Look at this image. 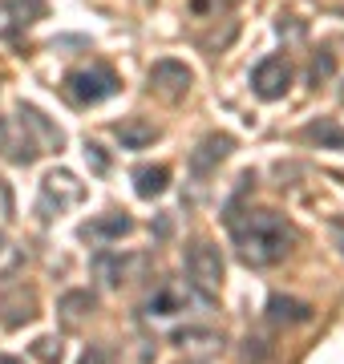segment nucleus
Instances as JSON below:
<instances>
[{"mask_svg": "<svg viewBox=\"0 0 344 364\" xmlns=\"http://www.w3.org/2000/svg\"><path fill=\"white\" fill-rule=\"evenodd\" d=\"M81 195H85V186H81L69 170H53V174H45V182H41L37 215L49 223V219H57V215H65L69 207H77Z\"/></svg>", "mask_w": 344, "mask_h": 364, "instance_id": "obj_5", "label": "nucleus"}, {"mask_svg": "<svg viewBox=\"0 0 344 364\" xmlns=\"http://www.w3.org/2000/svg\"><path fill=\"white\" fill-rule=\"evenodd\" d=\"M126 267H130V259L118 255V251H97V255H93V272H97V279H102L106 287L126 284Z\"/></svg>", "mask_w": 344, "mask_h": 364, "instance_id": "obj_16", "label": "nucleus"}, {"mask_svg": "<svg viewBox=\"0 0 344 364\" xmlns=\"http://www.w3.org/2000/svg\"><path fill=\"white\" fill-rule=\"evenodd\" d=\"M0 364H16V360H13V356H0Z\"/></svg>", "mask_w": 344, "mask_h": 364, "instance_id": "obj_27", "label": "nucleus"}, {"mask_svg": "<svg viewBox=\"0 0 344 364\" xmlns=\"http://www.w3.org/2000/svg\"><path fill=\"white\" fill-rule=\"evenodd\" d=\"M231 150H235V142H231L227 134H207V138L190 150V170H195V174H211Z\"/></svg>", "mask_w": 344, "mask_h": 364, "instance_id": "obj_9", "label": "nucleus"}, {"mask_svg": "<svg viewBox=\"0 0 344 364\" xmlns=\"http://www.w3.org/2000/svg\"><path fill=\"white\" fill-rule=\"evenodd\" d=\"M134 231V219L130 215H122V210H109V215H102V219L85 223V239H93V243H114V239H122V235Z\"/></svg>", "mask_w": 344, "mask_h": 364, "instance_id": "obj_11", "label": "nucleus"}, {"mask_svg": "<svg viewBox=\"0 0 344 364\" xmlns=\"http://www.w3.org/2000/svg\"><path fill=\"white\" fill-rule=\"evenodd\" d=\"M332 239H336V251L344 255V223H332Z\"/></svg>", "mask_w": 344, "mask_h": 364, "instance_id": "obj_26", "label": "nucleus"}, {"mask_svg": "<svg viewBox=\"0 0 344 364\" xmlns=\"http://www.w3.org/2000/svg\"><path fill=\"white\" fill-rule=\"evenodd\" d=\"M114 138L122 142V150H146L158 138V126H150L142 117H122L118 126H114Z\"/></svg>", "mask_w": 344, "mask_h": 364, "instance_id": "obj_12", "label": "nucleus"}, {"mask_svg": "<svg viewBox=\"0 0 344 364\" xmlns=\"http://www.w3.org/2000/svg\"><path fill=\"white\" fill-rule=\"evenodd\" d=\"M174 344H178V348L215 352L219 344H223V336H219V332H211V328H183V332H174Z\"/></svg>", "mask_w": 344, "mask_h": 364, "instance_id": "obj_19", "label": "nucleus"}, {"mask_svg": "<svg viewBox=\"0 0 344 364\" xmlns=\"http://www.w3.org/2000/svg\"><path fill=\"white\" fill-rule=\"evenodd\" d=\"M146 81H150V93H158V97H166V102H178V97L190 93V81H195V77H190V69H186L183 61L162 57V61L150 65Z\"/></svg>", "mask_w": 344, "mask_h": 364, "instance_id": "obj_6", "label": "nucleus"}, {"mask_svg": "<svg viewBox=\"0 0 344 364\" xmlns=\"http://www.w3.org/2000/svg\"><path fill=\"white\" fill-rule=\"evenodd\" d=\"M186 364H203V360H186Z\"/></svg>", "mask_w": 344, "mask_h": 364, "instance_id": "obj_28", "label": "nucleus"}, {"mask_svg": "<svg viewBox=\"0 0 344 364\" xmlns=\"http://www.w3.org/2000/svg\"><path fill=\"white\" fill-rule=\"evenodd\" d=\"M0 312H4V328H21V324H28V320L37 316V299H33V291L16 287L13 296L0 299Z\"/></svg>", "mask_w": 344, "mask_h": 364, "instance_id": "obj_13", "label": "nucleus"}, {"mask_svg": "<svg viewBox=\"0 0 344 364\" xmlns=\"http://www.w3.org/2000/svg\"><path fill=\"white\" fill-rule=\"evenodd\" d=\"M186 4H190V13H195V16H203V21H215V16L231 13L239 0H186Z\"/></svg>", "mask_w": 344, "mask_h": 364, "instance_id": "obj_20", "label": "nucleus"}, {"mask_svg": "<svg viewBox=\"0 0 344 364\" xmlns=\"http://www.w3.org/2000/svg\"><path fill=\"white\" fill-rule=\"evenodd\" d=\"M291 85V65L284 57H264L259 65L252 69V90L255 97H264V102H279Z\"/></svg>", "mask_w": 344, "mask_h": 364, "instance_id": "obj_7", "label": "nucleus"}, {"mask_svg": "<svg viewBox=\"0 0 344 364\" xmlns=\"http://www.w3.org/2000/svg\"><path fill=\"white\" fill-rule=\"evenodd\" d=\"M304 138L316 146V150H344V126H340V122H332V117H316V122H308Z\"/></svg>", "mask_w": 344, "mask_h": 364, "instance_id": "obj_15", "label": "nucleus"}, {"mask_svg": "<svg viewBox=\"0 0 344 364\" xmlns=\"http://www.w3.org/2000/svg\"><path fill=\"white\" fill-rule=\"evenodd\" d=\"M340 97H344V90H340Z\"/></svg>", "mask_w": 344, "mask_h": 364, "instance_id": "obj_29", "label": "nucleus"}, {"mask_svg": "<svg viewBox=\"0 0 344 364\" xmlns=\"http://www.w3.org/2000/svg\"><path fill=\"white\" fill-rule=\"evenodd\" d=\"M45 13V0H0V41H16Z\"/></svg>", "mask_w": 344, "mask_h": 364, "instance_id": "obj_8", "label": "nucleus"}, {"mask_svg": "<svg viewBox=\"0 0 344 364\" xmlns=\"http://www.w3.org/2000/svg\"><path fill=\"white\" fill-rule=\"evenodd\" d=\"M77 364H109V356H106V348H85Z\"/></svg>", "mask_w": 344, "mask_h": 364, "instance_id": "obj_24", "label": "nucleus"}, {"mask_svg": "<svg viewBox=\"0 0 344 364\" xmlns=\"http://www.w3.org/2000/svg\"><path fill=\"white\" fill-rule=\"evenodd\" d=\"M93 308H97V296L93 291H65V296L57 299V316L69 328H77L85 316H93Z\"/></svg>", "mask_w": 344, "mask_h": 364, "instance_id": "obj_14", "label": "nucleus"}, {"mask_svg": "<svg viewBox=\"0 0 344 364\" xmlns=\"http://www.w3.org/2000/svg\"><path fill=\"white\" fill-rule=\"evenodd\" d=\"M65 93L77 105H97L118 93V73L109 65H81L65 77Z\"/></svg>", "mask_w": 344, "mask_h": 364, "instance_id": "obj_4", "label": "nucleus"}, {"mask_svg": "<svg viewBox=\"0 0 344 364\" xmlns=\"http://www.w3.org/2000/svg\"><path fill=\"white\" fill-rule=\"evenodd\" d=\"M312 312H316V308H312L308 299H296V296H272L267 299V320H272V324H284V328L308 324Z\"/></svg>", "mask_w": 344, "mask_h": 364, "instance_id": "obj_10", "label": "nucleus"}, {"mask_svg": "<svg viewBox=\"0 0 344 364\" xmlns=\"http://www.w3.org/2000/svg\"><path fill=\"white\" fill-rule=\"evenodd\" d=\"M16 267H21V251H16L13 243H9V239L0 235V275L16 272Z\"/></svg>", "mask_w": 344, "mask_h": 364, "instance_id": "obj_22", "label": "nucleus"}, {"mask_svg": "<svg viewBox=\"0 0 344 364\" xmlns=\"http://www.w3.org/2000/svg\"><path fill=\"white\" fill-rule=\"evenodd\" d=\"M171 186V170L166 166H138L134 170V191L138 198H158Z\"/></svg>", "mask_w": 344, "mask_h": 364, "instance_id": "obj_17", "label": "nucleus"}, {"mask_svg": "<svg viewBox=\"0 0 344 364\" xmlns=\"http://www.w3.org/2000/svg\"><path fill=\"white\" fill-rule=\"evenodd\" d=\"M85 158H90L93 162V170H97V174H102V170H106V154H102V146H85Z\"/></svg>", "mask_w": 344, "mask_h": 364, "instance_id": "obj_25", "label": "nucleus"}, {"mask_svg": "<svg viewBox=\"0 0 344 364\" xmlns=\"http://www.w3.org/2000/svg\"><path fill=\"white\" fill-rule=\"evenodd\" d=\"M328 73H332V53H320V61H312V73H308V77L316 85V81H324Z\"/></svg>", "mask_w": 344, "mask_h": 364, "instance_id": "obj_23", "label": "nucleus"}, {"mask_svg": "<svg viewBox=\"0 0 344 364\" xmlns=\"http://www.w3.org/2000/svg\"><path fill=\"white\" fill-rule=\"evenodd\" d=\"M183 267H186V287L203 299V304H215L219 299V287H223V255L215 243H190L183 255Z\"/></svg>", "mask_w": 344, "mask_h": 364, "instance_id": "obj_3", "label": "nucleus"}, {"mask_svg": "<svg viewBox=\"0 0 344 364\" xmlns=\"http://www.w3.org/2000/svg\"><path fill=\"white\" fill-rule=\"evenodd\" d=\"M61 130L37 105H16L13 117H0V154L16 166H33L45 150H61Z\"/></svg>", "mask_w": 344, "mask_h": 364, "instance_id": "obj_2", "label": "nucleus"}, {"mask_svg": "<svg viewBox=\"0 0 344 364\" xmlns=\"http://www.w3.org/2000/svg\"><path fill=\"white\" fill-rule=\"evenodd\" d=\"M231 235H235L239 259L247 267H272V263L288 259L291 243H296V227L279 210H247L243 219L231 215Z\"/></svg>", "mask_w": 344, "mask_h": 364, "instance_id": "obj_1", "label": "nucleus"}, {"mask_svg": "<svg viewBox=\"0 0 344 364\" xmlns=\"http://www.w3.org/2000/svg\"><path fill=\"white\" fill-rule=\"evenodd\" d=\"M178 312H186V296L174 284H162L146 299V316H178Z\"/></svg>", "mask_w": 344, "mask_h": 364, "instance_id": "obj_18", "label": "nucleus"}, {"mask_svg": "<svg viewBox=\"0 0 344 364\" xmlns=\"http://www.w3.org/2000/svg\"><path fill=\"white\" fill-rule=\"evenodd\" d=\"M28 352H33L41 364H61V340H57V336H41Z\"/></svg>", "mask_w": 344, "mask_h": 364, "instance_id": "obj_21", "label": "nucleus"}]
</instances>
